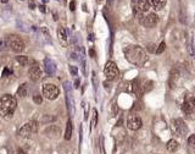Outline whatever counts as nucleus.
<instances>
[{
  "label": "nucleus",
  "instance_id": "obj_38",
  "mask_svg": "<svg viewBox=\"0 0 195 154\" xmlns=\"http://www.w3.org/2000/svg\"><path fill=\"white\" fill-rule=\"evenodd\" d=\"M43 1H45V3H47V1H48V0H43Z\"/></svg>",
  "mask_w": 195,
  "mask_h": 154
},
{
  "label": "nucleus",
  "instance_id": "obj_35",
  "mask_svg": "<svg viewBox=\"0 0 195 154\" xmlns=\"http://www.w3.org/2000/svg\"><path fill=\"white\" fill-rule=\"evenodd\" d=\"M74 87H76V88H78V87H79V80H76V82H74Z\"/></svg>",
  "mask_w": 195,
  "mask_h": 154
},
{
  "label": "nucleus",
  "instance_id": "obj_20",
  "mask_svg": "<svg viewBox=\"0 0 195 154\" xmlns=\"http://www.w3.org/2000/svg\"><path fill=\"white\" fill-rule=\"evenodd\" d=\"M16 61L21 65V66H27L29 64V59L28 56H24V55H18L16 56Z\"/></svg>",
  "mask_w": 195,
  "mask_h": 154
},
{
  "label": "nucleus",
  "instance_id": "obj_12",
  "mask_svg": "<svg viewBox=\"0 0 195 154\" xmlns=\"http://www.w3.org/2000/svg\"><path fill=\"white\" fill-rule=\"evenodd\" d=\"M58 37H59V40L62 47H67L68 44V37H67V31L65 29V27L62 26H60L58 28Z\"/></svg>",
  "mask_w": 195,
  "mask_h": 154
},
{
  "label": "nucleus",
  "instance_id": "obj_23",
  "mask_svg": "<svg viewBox=\"0 0 195 154\" xmlns=\"http://www.w3.org/2000/svg\"><path fill=\"white\" fill-rule=\"evenodd\" d=\"M56 120V117L55 116H51V115H44L42 117V120H40V122L42 124H49V122H54Z\"/></svg>",
  "mask_w": 195,
  "mask_h": 154
},
{
  "label": "nucleus",
  "instance_id": "obj_33",
  "mask_svg": "<svg viewBox=\"0 0 195 154\" xmlns=\"http://www.w3.org/2000/svg\"><path fill=\"white\" fill-rule=\"evenodd\" d=\"M17 154H26V152H24L23 149H21V148H20V149H17Z\"/></svg>",
  "mask_w": 195,
  "mask_h": 154
},
{
  "label": "nucleus",
  "instance_id": "obj_2",
  "mask_svg": "<svg viewBox=\"0 0 195 154\" xmlns=\"http://www.w3.org/2000/svg\"><path fill=\"white\" fill-rule=\"evenodd\" d=\"M17 108V100L11 94H4L0 97V117L11 119Z\"/></svg>",
  "mask_w": 195,
  "mask_h": 154
},
{
  "label": "nucleus",
  "instance_id": "obj_11",
  "mask_svg": "<svg viewBox=\"0 0 195 154\" xmlns=\"http://www.w3.org/2000/svg\"><path fill=\"white\" fill-rule=\"evenodd\" d=\"M43 133H44L45 136H48V137L56 138V137H59V136H60L61 130H60V127H59V126H56V125H51V126H49V127L45 128Z\"/></svg>",
  "mask_w": 195,
  "mask_h": 154
},
{
  "label": "nucleus",
  "instance_id": "obj_14",
  "mask_svg": "<svg viewBox=\"0 0 195 154\" xmlns=\"http://www.w3.org/2000/svg\"><path fill=\"white\" fill-rule=\"evenodd\" d=\"M44 69H45V72L48 75H54L55 71H56V66L54 64V61H51L50 59H45L44 60Z\"/></svg>",
  "mask_w": 195,
  "mask_h": 154
},
{
  "label": "nucleus",
  "instance_id": "obj_19",
  "mask_svg": "<svg viewBox=\"0 0 195 154\" xmlns=\"http://www.w3.org/2000/svg\"><path fill=\"white\" fill-rule=\"evenodd\" d=\"M178 147H179V144H178V142L176 141V140H170L167 142V149L170 151V152H177V149H178Z\"/></svg>",
  "mask_w": 195,
  "mask_h": 154
},
{
  "label": "nucleus",
  "instance_id": "obj_8",
  "mask_svg": "<svg viewBox=\"0 0 195 154\" xmlns=\"http://www.w3.org/2000/svg\"><path fill=\"white\" fill-rule=\"evenodd\" d=\"M172 124H173V130L178 136L184 137L188 133V127L182 119H174Z\"/></svg>",
  "mask_w": 195,
  "mask_h": 154
},
{
  "label": "nucleus",
  "instance_id": "obj_7",
  "mask_svg": "<svg viewBox=\"0 0 195 154\" xmlns=\"http://www.w3.org/2000/svg\"><path fill=\"white\" fill-rule=\"evenodd\" d=\"M143 125V121L142 119L138 115L135 114H131L129 116H128V119H127V126L129 130L132 131H138L139 128L142 127Z\"/></svg>",
  "mask_w": 195,
  "mask_h": 154
},
{
  "label": "nucleus",
  "instance_id": "obj_39",
  "mask_svg": "<svg viewBox=\"0 0 195 154\" xmlns=\"http://www.w3.org/2000/svg\"><path fill=\"white\" fill-rule=\"evenodd\" d=\"M132 1H138V0H132Z\"/></svg>",
  "mask_w": 195,
  "mask_h": 154
},
{
  "label": "nucleus",
  "instance_id": "obj_6",
  "mask_svg": "<svg viewBox=\"0 0 195 154\" xmlns=\"http://www.w3.org/2000/svg\"><path fill=\"white\" fill-rule=\"evenodd\" d=\"M118 74H120V71H118V67L116 66V64L112 63V61H107L104 67V75L106 76V78L109 81L115 80L118 76Z\"/></svg>",
  "mask_w": 195,
  "mask_h": 154
},
{
  "label": "nucleus",
  "instance_id": "obj_34",
  "mask_svg": "<svg viewBox=\"0 0 195 154\" xmlns=\"http://www.w3.org/2000/svg\"><path fill=\"white\" fill-rule=\"evenodd\" d=\"M39 9H40V11H42V12H45V6H44V5H40Z\"/></svg>",
  "mask_w": 195,
  "mask_h": 154
},
{
  "label": "nucleus",
  "instance_id": "obj_37",
  "mask_svg": "<svg viewBox=\"0 0 195 154\" xmlns=\"http://www.w3.org/2000/svg\"><path fill=\"white\" fill-rule=\"evenodd\" d=\"M7 1H9V0H1V3H3V4H6Z\"/></svg>",
  "mask_w": 195,
  "mask_h": 154
},
{
  "label": "nucleus",
  "instance_id": "obj_1",
  "mask_svg": "<svg viewBox=\"0 0 195 154\" xmlns=\"http://www.w3.org/2000/svg\"><path fill=\"white\" fill-rule=\"evenodd\" d=\"M125 56L131 64L137 65V66H143L148 60L145 50L142 47H139V45H131V47H127L125 49Z\"/></svg>",
  "mask_w": 195,
  "mask_h": 154
},
{
  "label": "nucleus",
  "instance_id": "obj_30",
  "mask_svg": "<svg viewBox=\"0 0 195 154\" xmlns=\"http://www.w3.org/2000/svg\"><path fill=\"white\" fill-rule=\"evenodd\" d=\"M70 10H71V11H74V10H76V1H74V0H72V1L70 3Z\"/></svg>",
  "mask_w": 195,
  "mask_h": 154
},
{
  "label": "nucleus",
  "instance_id": "obj_27",
  "mask_svg": "<svg viewBox=\"0 0 195 154\" xmlns=\"http://www.w3.org/2000/svg\"><path fill=\"white\" fill-rule=\"evenodd\" d=\"M188 144L192 146L193 148H195V135L189 136V138H188Z\"/></svg>",
  "mask_w": 195,
  "mask_h": 154
},
{
  "label": "nucleus",
  "instance_id": "obj_26",
  "mask_svg": "<svg viewBox=\"0 0 195 154\" xmlns=\"http://www.w3.org/2000/svg\"><path fill=\"white\" fill-rule=\"evenodd\" d=\"M96 122H98V112H96V110L94 109L93 110V119H91V126H96Z\"/></svg>",
  "mask_w": 195,
  "mask_h": 154
},
{
  "label": "nucleus",
  "instance_id": "obj_16",
  "mask_svg": "<svg viewBox=\"0 0 195 154\" xmlns=\"http://www.w3.org/2000/svg\"><path fill=\"white\" fill-rule=\"evenodd\" d=\"M137 7L139 9V11L145 12L150 9V4H149V0H138L137 3Z\"/></svg>",
  "mask_w": 195,
  "mask_h": 154
},
{
  "label": "nucleus",
  "instance_id": "obj_24",
  "mask_svg": "<svg viewBox=\"0 0 195 154\" xmlns=\"http://www.w3.org/2000/svg\"><path fill=\"white\" fill-rule=\"evenodd\" d=\"M33 102L35 103V104H42L43 103V97L39 95V94H35V95H33Z\"/></svg>",
  "mask_w": 195,
  "mask_h": 154
},
{
  "label": "nucleus",
  "instance_id": "obj_5",
  "mask_svg": "<svg viewBox=\"0 0 195 154\" xmlns=\"http://www.w3.org/2000/svg\"><path fill=\"white\" fill-rule=\"evenodd\" d=\"M60 91L58 88V86H55L53 83H47L43 86V95L48 100H54L59 97Z\"/></svg>",
  "mask_w": 195,
  "mask_h": 154
},
{
  "label": "nucleus",
  "instance_id": "obj_28",
  "mask_svg": "<svg viewBox=\"0 0 195 154\" xmlns=\"http://www.w3.org/2000/svg\"><path fill=\"white\" fill-rule=\"evenodd\" d=\"M188 103H189V104H190V106H192L193 109L195 110V97H192V98H189Z\"/></svg>",
  "mask_w": 195,
  "mask_h": 154
},
{
  "label": "nucleus",
  "instance_id": "obj_3",
  "mask_svg": "<svg viewBox=\"0 0 195 154\" xmlns=\"http://www.w3.org/2000/svg\"><path fill=\"white\" fill-rule=\"evenodd\" d=\"M7 40H9V47L11 48V50L14 51V53L20 54V53H22V51L26 49L24 42L20 37H17V35H15V34L9 35Z\"/></svg>",
  "mask_w": 195,
  "mask_h": 154
},
{
  "label": "nucleus",
  "instance_id": "obj_4",
  "mask_svg": "<svg viewBox=\"0 0 195 154\" xmlns=\"http://www.w3.org/2000/svg\"><path fill=\"white\" fill-rule=\"evenodd\" d=\"M37 131H38V122L35 120H30L28 122H26V124L20 128L18 135L21 137H30Z\"/></svg>",
  "mask_w": 195,
  "mask_h": 154
},
{
  "label": "nucleus",
  "instance_id": "obj_21",
  "mask_svg": "<svg viewBox=\"0 0 195 154\" xmlns=\"http://www.w3.org/2000/svg\"><path fill=\"white\" fill-rule=\"evenodd\" d=\"M182 110H183L184 112H186V114H187L188 116H190V115L193 114V111H194V109L190 106V104H189L188 102H186V103H184V104L182 105Z\"/></svg>",
  "mask_w": 195,
  "mask_h": 154
},
{
  "label": "nucleus",
  "instance_id": "obj_29",
  "mask_svg": "<svg viewBox=\"0 0 195 154\" xmlns=\"http://www.w3.org/2000/svg\"><path fill=\"white\" fill-rule=\"evenodd\" d=\"M70 71L73 76H77V67L76 66H70Z\"/></svg>",
  "mask_w": 195,
  "mask_h": 154
},
{
  "label": "nucleus",
  "instance_id": "obj_32",
  "mask_svg": "<svg viewBox=\"0 0 195 154\" xmlns=\"http://www.w3.org/2000/svg\"><path fill=\"white\" fill-rule=\"evenodd\" d=\"M89 54H90L91 58H96V54H95V50H94V49H90V50H89Z\"/></svg>",
  "mask_w": 195,
  "mask_h": 154
},
{
  "label": "nucleus",
  "instance_id": "obj_36",
  "mask_svg": "<svg viewBox=\"0 0 195 154\" xmlns=\"http://www.w3.org/2000/svg\"><path fill=\"white\" fill-rule=\"evenodd\" d=\"M112 1H114V0H107V5H109V6H111V4H112Z\"/></svg>",
  "mask_w": 195,
  "mask_h": 154
},
{
  "label": "nucleus",
  "instance_id": "obj_25",
  "mask_svg": "<svg viewBox=\"0 0 195 154\" xmlns=\"http://www.w3.org/2000/svg\"><path fill=\"white\" fill-rule=\"evenodd\" d=\"M165 48H166V44H165V42H162V43L157 47V49H156V54H161V53H163V51H165Z\"/></svg>",
  "mask_w": 195,
  "mask_h": 154
},
{
  "label": "nucleus",
  "instance_id": "obj_9",
  "mask_svg": "<svg viewBox=\"0 0 195 154\" xmlns=\"http://www.w3.org/2000/svg\"><path fill=\"white\" fill-rule=\"evenodd\" d=\"M42 69L39 67L38 64H33L32 66L29 67V71H28V76L29 78L32 80L33 82H38L40 78H42Z\"/></svg>",
  "mask_w": 195,
  "mask_h": 154
},
{
  "label": "nucleus",
  "instance_id": "obj_22",
  "mask_svg": "<svg viewBox=\"0 0 195 154\" xmlns=\"http://www.w3.org/2000/svg\"><path fill=\"white\" fill-rule=\"evenodd\" d=\"M142 88H143V92H144V93H148V92H150L154 88V82L152 81H146L144 83V86H142Z\"/></svg>",
  "mask_w": 195,
  "mask_h": 154
},
{
  "label": "nucleus",
  "instance_id": "obj_17",
  "mask_svg": "<svg viewBox=\"0 0 195 154\" xmlns=\"http://www.w3.org/2000/svg\"><path fill=\"white\" fill-rule=\"evenodd\" d=\"M27 94H28V86H27V83H23L18 87V89L16 92V95L20 97V98H24Z\"/></svg>",
  "mask_w": 195,
  "mask_h": 154
},
{
  "label": "nucleus",
  "instance_id": "obj_31",
  "mask_svg": "<svg viewBox=\"0 0 195 154\" xmlns=\"http://www.w3.org/2000/svg\"><path fill=\"white\" fill-rule=\"evenodd\" d=\"M148 51H150V53L155 51V45H154V44H149L148 45Z\"/></svg>",
  "mask_w": 195,
  "mask_h": 154
},
{
  "label": "nucleus",
  "instance_id": "obj_15",
  "mask_svg": "<svg viewBox=\"0 0 195 154\" xmlns=\"http://www.w3.org/2000/svg\"><path fill=\"white\" fill-rule=\"evenodd\" d=\"M166 3H167V0H149L150 6L154 7L155 10H162L166 6Z\"/></svg>",
  "mask_w": 195,
  "mask_h": 154
},
{
  "label": "nucleus",
  "instance_id": "obj_10",
  "mask_svg": "<svg viewBox=\"0 0 195 154\" xmlns=\"http://www.w3.org/2000/svg\"><path fill=\"white\" fill-rule=\"evenodd\" d=\"M157 23H158V16L156 14H149L148 16H145L144 20H143V25L148 28L155 27Z\"/></svg>",
  "mask_w": 195,
  "mask_h": 154
},
{
  "label": "nucleus",
  "instance_id": "obj_13",
  "mask_svg": "<svg viewBox=\"0 0 195 154\" xmlns=\"http://www.w3.org/2000/svg\"><path fill=\"white\" fill-rule=\"evenodd\" d=\"M179 80V71L177 69H173L170 74V80H168V86H170V88H174L177 84V82Z\"/></svg>",
  "mask_w": 195,
  "mask_h": 154
},
{
  "label": "nucleus",
  "instance_id": "obj_18",
  "mask_svg": "<svg viewBox=\"0 0 195 154\" xmlns=\"http://www.w3.org/2000/svg\"><path fill=\"white\" fill-rule=\"evenodd\" d=\"M71 137H72V121L68 120L67 124H66V130H65V140L70 141Z\"/></svg>",
  "mask_w": 195,
  "mask_h": 154
}]
</instances>
